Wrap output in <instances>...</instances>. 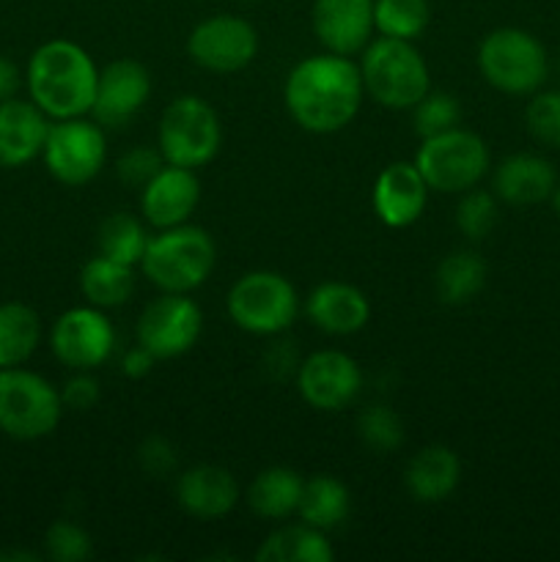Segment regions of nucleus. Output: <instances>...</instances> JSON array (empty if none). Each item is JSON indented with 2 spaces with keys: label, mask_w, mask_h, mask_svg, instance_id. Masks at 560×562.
Instances as JSON below:
<instances>
[{
  "label": "nucleus",
  "mask_w": 560,
  "mask_h": 562,
  "mask_svg": "<svg viewBox=\"0 0 560 562\" xmlns=\"http://www.w3.org/2000/svg\"><path fill=\"white\" fill-rule=\"evenodd\" d=\"M366 86L360 66L346 55L318 53L285 75L283 102L291 121L311 135H335L360 113Z\"/></svg>",
  "instance_id": "1"
},
{
  "label": "nucleus",
  "mask_w": 560,
  "mask_h": 562,
  "mask_svg": "<svg viewBox=\"0 0 560 562\" xmlns=\"http://www.w3.org/2000/svg\"><path fill=\"white\" fill-rule=\"evenodd\" d=\"M97 82L99 69L91 53L69 38L44 42L27 58V97L49 121L91 115Z\"/></svg>",
  "instance_id": "2"
},
{
  "label": "nucleus",
  "mask_w": 560,
  "mask_h": 562,
  "mask_svg": "<svg viewBox=\"0 0 560 562\" xmlns=\"http://www.w3.org/2000/svg\"><path fill=\"white\" fill-rule=\"evenodd\" d=\"M217 245L201 225L181 223L152 234L143 252L141 272L148 283L168 294H192L214 272Z\"/></svg>",
  "instance_id": "3"
},
{
  "label": "nucleus",
  "mask_w": 560,
  "mask_h": 562,
  "mask_svg": "<svg viewBox=\"0 0 560 562\" xmlns=\"http://www.w3.org/2000/svg\"><path fill=\"white\" fill-rule=\"evenodd\" d=\"M357 66L368 97L388 110H412L432 91L428 64L415 42L388 36L371 38Z\"/></svg>",
  "instance_id": "4"
},
{
  "label": "nucleus",
  "mask_w": 560,
  "mask_h": 562,
  "mask_svg": "<svg viewBox=\"0 0 560 562\" xmlns=\"http://www.w3.org/2000/svg\"><path fill=\"white\" fill-rule=\"evenodd\" d=\"M478 71L508 97H533L549 77L547 47L525 27H494L478 44Z\"/></svg>",
  "instance_id": "5"
},
{
  "label": "nucleus",
  "mask_w": 560,
  "mask_h": 562,
  "mask_svg": "<svg viewBox=\"0 0 560 562\" xmlns=\"http://www.w3.org/2000/svg\"><path fill=\"white\" fill-rule=\"evenodd\" d=\"M412 162L426 179L428 190L443 195H461L481 184L492 168V154L478 132L453 126L439 135L421 137V146Z\"/></svg>",
  "instance_id": "6"
},
{
  "label": "nucleus",
  "mask_w": 560,
  "mask_h": 562,
  "mask_svg": "<svg viewBox=\"0 0 560 562\" xmlns=\"http://www.w3.org/2000/svg\"><path fill=\"white\" fill-rule=\"evenodd\" d=\"M60 390L42 373L27 368L0 371V431L16 442L49 437L64 417Z\"/></svg>",
  "instance_id": "7"
},
{
  "label": "nucleus",
  "mask_w": 560,
  "mask_h": 562,
  "mask_svg": "<svg viewBox=\"0 0 560 562\" xmlns=\"http://www.w3.org/2000/svg\"><path fill=\"white\" fill-rule=\"evenodd\" d=\"M300 294L285 274L256 269L236 280L225 296L231 322L250 335L272 338L285 333L300 316Z\"/></svg>",
  "instance_id": "8"
},
{
  "label": "nucleus",
  "mask_w": 560,
  "mask_h": 562,
  "mask_svg": "<svg viewBox=\"0 0 560 562\" xmlns=\"http://www.w3.org/2000/svg\"><path fill=\"white\" fill-rule=\"evenodd\" d=\"M223 146V124L212 104L195 93L176 97L163 110L157 148L168 165L198 170L212 162Z\"/></svg>",
  "instance_id": "9"
},
{
  "label": "nucleus",
  "mask_w": 560,
  "mask_h": 562,
  "mask_svg": "<svg viewBox=\"0 0 560 562\" xmlns=\"http://www.w3.org/2000/svg\"><path fill=\"white\" fill-rule=\"evenodd\" d=\"M42 159L49 176L66 187H82L99 176L108 159V137L93 119L49 121Z\"/></svg>",
  "instance_id": "10"
},
{
  "label": "nucleus",
  "mask_w": 560,
  "mask_h": 562,
  "mask_svg": "<svg viewBox=\"0 0 560 562\" xmlns=\"http://www.w3.org/2000/svg\"><path fill=\"white\" fill-rule=\"evenodd\" d=\"M115 344L119 338L108 311L93 305L69 307L49 329V349L69 371H97L113 357Z\"/></svg>",
  "instance_id": "11"
},
{
  "label": "nucleus",
  "mask_w": 560,
  "mask_h": 562,
  "mask_svg": "<svg viewBox=\"0 0 560 562\" xmlns=\"http://www.w3.org/2000/svg\"><path fill=\"white\" fill-rule=\"evenodd\" d=\"M203 313L190 294H163L148 302L137 316L135 338L157 360H173L198 344Z\"/></svg>",
  "instance_id": "12"
},
{
  "label": "nucleus",
  "mask_w": 560,
  "mask_h": 562,
  "mask_svg": "<svg viewBox=\"0 0 560 562\" xmlns=\"http://www.w3.org/2000/svg\"><path fill=\"white\" fill-rule=\"evenodd\" d=\"M187 55L201 69L234 75L256 60L258 31L236 14H214L192 27L187 36Z\"/></svg>",
  "instance_id": "13"
},
{
  "label": "nucleus",
  "mask_w": 560,
  "mask_h": 562,
  "mask_svg": "<svg viewBox=\"0 0 560 562\" xmlns=\"http://www.w3.org/2000/svg\"><path fill=\"white\" fill-rule=\"evenodd\" d=\"M296 390L318 412H340L362 393V371L355 357L338 349H322L300 360Z\"/></svg>",
  "instance_id": "14"
},
{
  "label": "nucleus",
  "mask_w": 560,
  "mask_h": 562,
  "mask_svg": "<svg viewBox=\"0 0 560 562\" xmlns=\"http://www.w3.org/2000/svg\"><path fill=\"white\" fill-rule=\"evenodd\" d=\"M152 97V75L135 58H119L99 69L97 97L91 119L102 130H121L130 124Z\"/></svg>",
  "instance_id": "15"
},
{
  "label": "nucleus",
  "mask_w": 560,
  "mask_h": 562,
  "mask_svg": "<svg viewBox=\"0 0 560 562\" xmlns=\"http://www.w3.org/2000/svg\"><path fill=\"white\" fill-rule=\"evenodd\" d=\"M313 36L324 53L360 55L373 38V0H316L311 11Z\"/></svg>",
  "instance_id": "16"
},
{
  "label": "nucleus",
  "mask_w": 560,
  "mask_h": 562,
  "mask_svg": "<svg viewBox=\"0 0 560 562\" xmlns=\"http://www.w3.org/2000/svg\"><path fill=\"white\" fill-rule=\"evenodd\" d=\"M201 201V181L195 170L168 165L141 187V214L154 231L187 223Z\"/></svg>",
  "instance_id": "17"
},
{
  "label": "nucleus",
  "mask_w": 560,
  "mask_h": 562,
  "mask_svg": "<svg viewBox=\"0 0 560 562\" xmlns=\"http://www.w3.org/2000/svg\"><path fill=\"white\" fill-rule=\"evenodd\" d=\"M428 192L432 190L415 162H390L373 181V214L388 228H410L426 212Z\"/></svg>",
  "instance_id": "18"
},
{
  "label": "nucleus",
  "mask_w": 560,
  "mask_h": 562,
  "mask_svg": "<svg viewBox=\"0 0 560 562\" xmlns=\"http://www.w3.org/2000/svg\"><path fill=\"white\" fill-rule=\"evenodd\" d=\"M239 497L242 492L236 477L217 464L190 467L176 481V503L198 521L223 519L236 508Z\"/></svg>",
  "instance_id": "19"
},
{
  "label": "nucleus",
  "mask_w": 560,
  "mask_h": 562,
  "mask_svg": "<svg viewBox=\"0 0 560 562\" xmlns=\"http://www.w3.org/2000/svg\"><path fill=\"white\" fill-rule=\"evenodd\" d=\"M305 316L316 329L340 338L360 333L371 322V302L357 285L327 280L307 294Z\"/></svg>",
  "instance_id": "20"
},
{
  "label": "nucleus",
  "mask_w": 560,
  "mask_h": 562,
  "mask_svg": "<svg viewBox=\"0 0 560 562\" xmlns=\"http://www.w3.org/2000/svg\"><path fill=\"white\" fill-rule=\"evenodd\" d=\"M555 187H558L555 165L541 154L530 151L505 157L492 176V192L508 206H536L549 201Z\"/></svg>",
  "instance_id": "21"
},
{
  "label": "nucleus",
  "mask_w": 560,
  "mask_h": 562,
  "mask_svg": "<svg viewBox=\"0 0 560 562\" xmlns=\"http://www.w3.org/2000/svg\"><path fill=\"white\" fill-rule=\"evenodd\" d=\"M49 119L31 99L0 102V168H22L42 157Z\"/></svg>",
  "instance_id": "22"
},
{
  "label": "nucleus",
  "mask_w": 560,
  "mask_h": 562,
  "mask_svg": "<svg viewBox=\"0 0 560 562\" xmlns=\"http://www.w3.org/2000/svg\"><path fill=\"white\" fill-rule=\"evenodd\" d=\"M461 459L448 445H426L410 459L404 470V486L415 503H445L459 488Z\"/></svg>",
  "instance_id": "23"
},
{
  "label": "nucleus",
  "mask_w": 560,
  "mask_h": 562,
  "mask_svg": "<svg viewBox=\"0 0 560 562\" xmlns=\"http://www.w3.org/2000/svg\"><path fill=\"white\" fill-rule=\"evenodd\" d=\"M305 477L291 467H267L247 486V505L258 519L283 521L300 510Z\"/></svg>",
  "instance_id": "24"
},
{
  "label": "nucleus",
  "mask_w": 560,
  "mask_h": 562,
  "mask_svg": "<svg viewBox=\"0 0 560 562\" xmlns=\"http://www.w3.org/2000/svg\"><path fill=\"white\" fill-rule=\"evenodd\" d=\"M80 291L88 305L102 307V311L121 307L135 294V267L97 252V256L82 263Z\"/></svg>",
  "instance_id": "25"
},
{
  "label": "nucleus",
  "mask_w": 560,
  "mask_h": 562,
  "mask_svg": "<svg viewBox=\"0 0 560 562\" xmlns=\"http://www.w3.org/2000/svg\"><path fill=\"white\" fill-rule=\"evenodd\" d=\"M261 562H333L335 549L327 541V532L305 525H285L275 530L256 552Z\"/></svg>",
  "instance_id": "26"
},
{
  "label": "nucleus",
  "mask_w": 560,
  "mask_h": 562,
  "mask_svg": "<svg viewBox=\"0 0 560 562\" xmlns=\"http://www.w3.org/2000/svg\"><path fill=\"white\" fill-rule=\"evenodd\" d=\"M351 510V494L346 488L344 481L333 475H316L311 481H305L300 499V516L305 525L316 527V530L329 532L335 527L344 525L349 519Z\"/></svg>",
  "instance_id": "27"
},
{
  "label": "nucleus",
  "mask_w": 560,
  "mask_h": 562,
  "mask_svg": "<svg viewBox=\"0 0 560 562\" xmlns=\"http://www.w3.org/2000/svg\"><path fill=\"white\" fill-rule=\"evenodd\" d=\"M42 344V318L22 302L0 305V371L25 366Z\"/></svg>",
  "instance_id": "28"
},
{
  "label": "nucleus",
  "mask_w": 560,
  "mask_h": 562,
  "mask_svg": "<svg viewBox=\"0 0 560 562\" xmlns=\"http://www.w3.org/2000/svg\"><path fill=\"white\" fill-rule=\"evenodd\" d=\"M434 285H437V294L445 305H467L486 285V263L472 250L448 252L439 261Z\"/></svg>",
  "instance_id": "29"
},
{
  "label": "nucleus",
  "mask_w": 560,
  "mask_h": 562,
  "mask_svg": "<svg viewBox=\"0 0 560 562\" xmlns=\"http://www.w3.org/2000/svg\"><path fill=\"white\" fill-rule=\"evenodd\" d=\"M148 239H152V234L146 228V220H137L135 214L115 212L99 223L97 250L102 256L113 258V261L141 267Z\"/></svg>",
  "instance_id": "30"
},
{
  "label": "nucleus",
  "mask_w": 560,
  "mask_h": 562,
  "mask_svg": "<svg viewBox=\"0 0 560 562\" xmlns=\"http://www.w3.org/2000/svg\"><path fill=\"white\" fill-rule=\"evenodd\" d=\"M432 22L428 0H373V27L379 36L415 42Z\"/></svg>",
  "instance_id": "31"
},
{
  "label": "nucleus",
  "mask_w": 560,
  "mask_h": 562,
  "mask_svg": "<svg viewBox=\"0 0 560 562\" xmlns=\"http://www.w3.org/2000/svg\"><path fill=\"white\" fill-rule=\"evenodd\" d=\"M500 220V203L497 195L489 190H472L461 192V201L456 206V225H459L461 234L467 236L470 241H481L486 239L489 234L494 231Z\"/></svg>",
  "instance_id": "32"
},
{
  "label": "nucleus",
  "mask_w": 560,
  "mask_h": 562,
  "mask_svg": "<svg viewBox=\"0 0 560 562\" xmlns=\"http://www.w3.org/2000/svg\"><path fill=\"white\" fill-rule=\"evenodd\" d=\"M357 434L366 448L377 450V453H390L404 442V423H401L399 412L390 409L388 404H373L357 417Z\"/></svg>",
  "instance_id": "33"
},
{
  "label": "nucleus",
  "mask_w": 560,
  "mask_h": 562,
  "mask_svg": "<svg viewBox=\"0 0 560 562\" xmlns=\"http://www.w3.org/2000/svg\"><path fill=\"white\" fill-rule=\"evenodd\" d=\"M461 121V104L453 93L448 91H428L421 102L412 108V124L421 137L439 135V132H448L453 126H459Z\"/></svg>",
  "instance_id": "34"
},
{
  "label": "nucleus",
  "mask_w": 560,
  "mask_h": 562,
  "mask_svg": "<svg viewBox=\"0 0 560 562\" xmlns=\"http://www.w3.org/2000/svg\"><path fill=\"white\" fill-rule=\"evenodd\" d=\"M44 554L53 562H82L93 554V541L77 521L58 519L44 532Z\"/></svg>",
  "instance_id": "35"
},
{
  "label": "nucleus",
  "mask_w": 560,
  "mask_h": 562,
  "mask_svg": "<svg viewBox=\"0 0 560 562\" xmlns=\"http://www.w3.org/2000/svg\"><path fill=\"white\" fill-rule=\"evenodd\" d=\"M525 124L538 143L560 151V88L533 93L525 110Z\"/></svg>",
  "instance_id": "36"
},
{
  "label": "nucleus",
  "mask_w": 560,
  "mask_h": 562,
  "mask_svg": "<svg viewBox=\"0 0 560 562\" xmlns=\"http://www.w3.org/2000/svg\"><path fill=\"white\" fill-rule=\"evenodd\" d=\"M165 168V157L159 154V148H148V146H135L130 148L126 154H121V159L115 162V173L124 184L137 187L141 190L148 179L159 173Z\"/></svg>",
  "instance_id": "37"
},
{
  "label": "nucleus",
  "mask_w": 560,
  "mask_h": 562,
  "mask_svg": "<svg viewBox=\"0 0 560 562\" xmlns=\"http://www.w3.org/2000/svg\"><path fill=\"white\" fill-rule=\"evenodd\" d=\"M99 395H102V390H99V382L91 371H75L60 387L64 406L75 412H88L91 406H97Z\"/></svg>",
  "instance_id": "38"
},
{
  "label": "nucleus",
  "mask_w": 560,
  "mask_h": 562,
  "mask_svg": "<svg viewBox=\"0 0 560 562\" xmlns=\"http://www.w3.org/2000/svg\"><path fill=\"white\" fill-rule=\"evenodd\" d=\"M137 461H141L143 472H148L152 477H165L168 472L176 470V448L165 437H148L146 442L137 450Z\"/></svg>",
  "instance_id": "39"
},
{
  "label": "nucleus",
  "mask_w": 560,
  "mask_h": 562,
  "mask_svg": "<svg viewBox=\"0 0 560 562\" xmlns=\"http://www.w3.org/2000/svg\"><path fill=\"white\" fill-rule=\"evenodd\" d=\"M154 362H157V357L137 344V346H132L124 357H121V373H124L126 379H143L152 373Z\"/></svg>",
  "instance_id": "40"
},
{
  "label": "nucleus",
  "mask_w": 560,
  "mask_h": 562,
  "mask_svg": "<svg viewBox=\"0 0 560 562\" xmlns=\"http://www.w3.org/2000/svg\"><path fill=\"white\" fill-rule=\"evenodd\" d=\"M20 86H22L20 66H16L11 58H5V55H0V102L14 99L16 91H20Z\"/></svg>",
  "instance_id": "41"
},
{
  "label": "nucleus",
  "mask_w": 560,
  "mask_h": 562,
  "mask_svg": "<svg viewBox=\"0 0 560 562\" xmlns=\"http://www.w3.org/2000/svg\"><path fill=\"white\" fill-rule=\"evenodd\" d=\"M267 368H272V371H280V373H296V368H300V362H296L294 357V349L291 346H285V340H280V344H275L272 349L267 351Z\"/></svg>",
  "instance_id": "42"
},
{
  "label": "nucleus",
  "mask_w": 560,
  "mask_h": 562,
  "mask_svg": "<svg viewBox=\"0 0 560 562\" xmlns=\"http://www.w3.org/2000/svg\"><path fill=\"white\" fill-rule=\"evenodd\" d=\"M0 560H27V562H33V560H36V554H33V552H3V554H0Z\"/></svg>",
  "instance_id": "43"
},
{
  "label": "nucleus",
  "mask_w": 560,
  "mask_h": 562,
  "mask_svg": "<svg viewBox=\"0 0 560 562\" xmlns=\"http://www.w3.org/2000/svg\"><path fill=\"white\" fill-rule=\"evenodd\" d=\"M549 203H552L555 214H558V217H560V184L555 187V190H552V195H549Z\"/></svg>",
  "instance_id": "44"
},
{
  "label": "nucleus",
  "mask_w": 560,
  "mask_h": 562,
  "mask_svg": "<svg viewBox=\"0 0 560 562\" xmlns=\"http://www.w3.org/2000/svg\"><path fill=\"white\" fill-rule=\"evenodd\" d=\"M245 3H256V0H245Z\"/></svg>",
  "instance_id": "45"
}]
</instances>
